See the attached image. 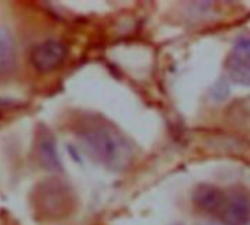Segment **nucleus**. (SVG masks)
<instances>
[{"mask_svg":"<svg viewBox=\"0 0 250 225\" xmlns=\"http://www.w3.org/2000/svg\"><path fill=\"white\" fill-rule=\"evenodd\" d=\"M86 152L111 171L126 170L133 160V149L125 135L107 120L91 119L78 130Z\"/></svg>","mask_w":250,"mask_h":225,"instance_id":"nucleus-1","label":"nucleus"},{"mask_svg":"<svg viewBox=\"0 0 250 225\" xmlns=\"http://www.w3.org/2000/svg\"><path fill=\"white\" fill-rule=\"evenodd\" d=\"M72 190L60 180H48L35 189L34 208L45 218H62L72 211Z\"/></svg>","mask_w":250,"mask_h":225,"instance_id":"nucleus-2","label":"nucleus"},{"mask_svg":"<svg viewBox=\"0 0 250 225\" xmlns=\"http://www.w3.org/2000/svg\"><path fill=\"white\" fill-rule=\"evenodd\" d=\"M230 79L239 85L250 86V37H240L226 61Z\"/></svg>","mask_w":250,"mask_h":225,"instance_id":"nucleus-3","label":"nucleus"},{"mask_svg":"<svg viewBox=\"0 0 250 225\" xmlns=\"http://www.w3.org/2000/svg\"><path fill=\"white\" fill-rule=\"evenodd\" d=\"M67 57V47L54 40H48L37 45L31 54V61L32 66L41 72V73H48L60 67Z\"/></svg>","mask_w":250,"mask_h":225,"instance_id":"nucleus-4","label":"nucleus"},{"mask_svg":"<svg viewBox=\"0 0 250 225\" xmlns=\"http://www.w3.org/2000/svg\"><path fill=\"white\" fill-rule=\"evenodd\" d=\"M192 198L195 206L201 212L218 218L227 201V193L212 184H199L195 189Z\"/></svg>","mask_w":250,"mask_h":225,"instance_id":"nucleus-5","label":"nucleus"},{"mask_svg":"<svg viewBox=\"0 0 250 225\" xmlns=\"http://www.w3.org/2000/svg\"><path fill=\"white\" fill-rule=\"evenodd\" d=\"M218 220L223 225H248L250 221V202L242 192L227 193V201Z\"/></svg>","mask_w":250,"mask_h":225,"instance_id":"nucleus-6","label":"nucleus"},{"mask_svg":"<svg viewBox=\"0 0 250 225\" xmlns=\"http://www.w3.org/2000/svg\"><path fill=\"white\" fill-rule=\"evenodd\" d=\"M35 149L38 161L45 170L51 173H59L63 170V164L56 146L54 136L48 132V129L38 130L35 138Z\"/></svg>","mask_w":250,"mask_h":225,"instance_id":"nucleus-7","label":"nucleus"},{"mask_svg":"<svg viewBox=\"0 0 250 225\" xmlns=\"http://www.w3.org/2000/svg\"><path fill=\"white\" fill-rule=\"evenodd\" d=\"M16 64L15 38L9 28L0 25V75H9Z\"/></svg>","mask_w":250,"mask_h":225,"instance_id":"nucleus-8","label":"nucleus"}]
</instances>
